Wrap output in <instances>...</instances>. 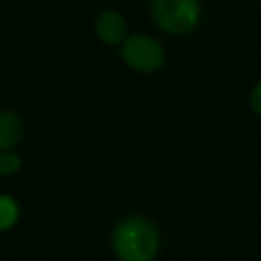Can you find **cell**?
<instances>
[{"label":"cell","instance_id":"obj_1","mask_svg":"<svg viewBox=\"0 0 261 261\" xmlns=\"http://www.w3.org/2000/svg\"><path fill=\"white\" fill-rule=\"evenodd\" d=\"M113 247L122 261H152L160 249V236L143 217H129L116 225Z\"/></svg>","mask_w":261,"mask_h":261},{"label":"cell","instance_id":"obj_2","mask_svg":"<svg viewBox=\"0 0 261 261\" xmlns=\"http://www.w3.org/2000/svg\"><path fill=\"white\" fill-rule=\"evenodd\" d=\"M199 0H154L152 18L168 34H188L200 22Z\"/></svg>","mask_w":261,"mask_h":261},{"label":"cell","instance_id":"obj_3","mask_svg":"<svg viewBox=\"0 0 261 261\" xmlns=\"http://www.w3.org/2000/svg\"><path fill=\"white\" fill-rule=\"evenodd\" d=\"M122 58L125 59L127 65L140 72H154L163 65V48L156 40L149 36H130L123 41L122 47Z\"/></svg>","mask_w":261,"mask_h":261},{"label":"cell","instance_id":"obj_4","mask_svg":"<svg viewBox=\"0 0 261 261\" xmlns=\"http://www.w3.org/2000/svg\"><path fill=\"white\" fill-rule=\"evenodd\" d=\"M97 34L104 43H120L127 34V23L123 16L116 11L102 13L97 20Z\"/></svg>","mask_w":261,"mask_h":261},{"label":"cell","instance_id":"obj_5","mask_svg":"<svg viewBox=\"0 0 261 261\" xmlns=\"http://www.w3.org/2000/svg\"><path fill=\"white\" fill-rule=\"evenodd\" d=\"M22 120L11 111L0 113V150H9L22 138Z\"/></svg>","mask_w":261,"mask_h":261},{"label":"cell","instance_id":"obj_6","mask_svg":"<svg viewBox=\"0 0 261 261\" xmlns=\"http://www.w3.org/2000/svg\"><path fill=\"white\" fill-rule=\"evenodd\" d=\"M18 218V206L11 197L0 195V231L9 229Z\"/></svg>","mask_w":261,"mask_h":261},{"label":"cell","instance_id":"obj_7","mask_svg":"<svg viewBox=\"0 0 261 261\" xmlns=\"http://www.w3.org/2000/svg\"><path fill=\"white\" fill-rule=\"evenodd\" d=\"M20 158L13 152H2L0 154V174L2 175H13L20 170Z\"/></svg>","mask_w":261,"mask_h":261},{"label":"cell","instance_id":"obj_8","mask_svg":"<svg viewBox=\"0 0 261 261\" xmlns=\"http://www.w3.org/2000/svg\"><path fill=\"white\" fill-rule=\"evenodd\" d=\"M250 102H252L254 111H256L257 115H261V83L257 84L256 88H254V91H252V98H250Z\"/></svg>","mask_w":261,"mask_h":261}]
</instances>
